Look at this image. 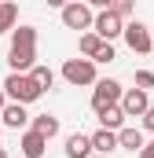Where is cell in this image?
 Masks as SVG:
<instances>
[{"instance_id": "1", "label": "cell", "mask_w": 154, "mask_h": 158, "mask_svg": "<svg viewBox=\"0 0 154 158\" xmlns=\"http://www.w3.org/2000/svg\"><path fill=\"white\" fill-rule=\"evenodd\" d=\"M7 63H11V74H30L37 66V30L33 26H18L11 33Z\"/></svg>"}, {"instance_id": "2", "label": "cell", "mask_w": 154, "mask_h": 158, "mask_svg": "<svg viewBox=\"0 0 154 158\" xmlns=\"http://www.w3.org/2000/svg\"><path fill=\"white\" fill-rule=\"evenodd\" d=\"M4 96H7L11 103L26 107V103H37L44 92L33 85V77H30V74H7V81H4Z\"/></svg>"}, {"instance_id": "3", "label": "cell", "mask_w": 154, "mask_h": 158, "mask_svg": "<svg viewBox=\"0 0 154 158\" xmlns=\"http://www.w3.org/2000/svg\"><path fill=\"white\" fill-rule=\"evenodd\" d=\"M63 77H66V85H95V63L92 59H66L63 63Z\"/></svg>"}, {"instance_id": "4", "label": "cell", "mask_w": 154, "mask_h": 158, "mask_svg": "<svg viewBox=\"0 0 154 158\" xmlns=\"http://www.w3.org/2000/svg\"><path fill=\"white\" fill-rule=\"evenodd\" d=\"M121 85H117L114 77H103V81H95V92H92V110L99 114V110H107V107H117L121 103Z\"/></svg>"}, {"instance_id": "5", "label": "cell", "mask_w": 154, "mask_h": 158, "mask_svg": "<svg viewBox=\"0 0 154 158\" xmlns=\"http://www.w3.org/2000/svg\"><path fill=\"white\" fill-rule=\"evenodd\" d=\"M59 11H63V26H66V30H84V33L92 30V19H95V15H92L88 4H63Z\"/></svg>"}, {"instance_id": "6", "label": "cell", "mask_w": 154, "mask_h": 158, "mask_svg": "<svg viewBox=\"0 0 154 158\" xmlns=\"http://www.w3.org/2000/svg\"><path fill=\"white\" fill-rule=\"evenodd\" d=\"M121 37H125V44H128L136 55H147V52H151V44H154L151 30H147L143 22H128V26L121 30Z\"/></svg>"}, {"instance_id": "7", "label": "cell", "mask_w": 154, "mask_h": 158, "mask_svg": "<svg viewBox=\"0 0 154 158\" xmlns=\"http://www.w3.org/2000/svg\"><path fill=\"white\" fill-rule=\"evenodd\" d=\"M121 30H125V22H121L117 15H110V11H99V15L92 19V33L103 40V44H110L114 37H121Z\"/></svg>"}, {"instance_id": "8", "label": "cell", "mask_w": 154, "mask_h": 158, "mask_svg": "<svg viewBox=\"0 0 154 158\" xmlns=\"http://www.w3.org/2000/svg\"><path fill=\"white\" fill-rule=\"evenodd\" d=\"M117 107H121V114H125V118H143V114H147V107H151V99H147V92H140V88H125Z\"/></svg>"}, {"instance_id": "9", "label": "cell", "mask_w": 154, "mask_h": 158, "mask_svg": "<svg viewBox=\"0 0 154 158\" xmlns=\"http://www.w3.org/2000/svg\"><path fill=\"white\" fill-rule=\"evenodd\" d=\"M88 143H92V155H110V151H117V132H107V129H95L92 136H88Z\"/></svg>"}, {"instance_id": "10", "label": "cell", "mask_w": 154, "mask_h": 158, "mask_svg": "<svg viewBox=\"0 0 154 158\" xmlns=\"http://www.w3.org/2000/svg\"><path fill=\"white\" fill-rule=\"evenodd\" d=\"M30 121V114H26V107H18V103H7L4 110H0V125H7V129H22Z\"/></svg>"}, {"instance_id": "11", "label": "cell", "mask_w": 154, "mask_h": 158, "mask_svg": "<svg viewBox=\"0 0 154 158\" xmlns=\"http://www.w3.org/2000/svg\"><path fill=\"white\" fill-rule=\"evenodd\" d=\"M117 147H125V151L140 155V151H143V132H140V129H132V125H125V129L117 132Z\"/></svg>"}, {"instance_id": "12", "label": "cell", "mask_w": 154, "mask_h": 158, "mask_svg": "<svg viewBox=\"0 0 154 158\" xmlns=\"http://www.w3.org/2000/svg\"><path fill=\"white\" fill-rule=\"evenodd\" d=\"M30 132H37V136H44V140H55V136H59V118H55V114H37Z\"/></svg>"}, {"instance_id": "13", "label": "cell", "mask_w": 154, "mask_h": 158, "mask_svg": "<svg viewBox=\"0 0 154 158\" xmlns=\"http://www.w3.org/2000/svg\"><path fill=\"white\" fill-rule=\"evenodd\" d=\"M66 158H88L92 155V143H88V136L84 132H74V136H66Z\"/></svg>"}, {"instance_id": "14", "label": "cell", "mask_w": 154, "mask_h": 158, "mask_svg": "<svg viewBox=\"0 0 154 158\" xmlns=\"http://www.w3.org/2000/svg\"><path fill=\"white\" fill-rule=\"evenodd\" d=\"M18 147H22V155H26V158H40V155H44V147H48V140L37 136V132H22V143H18Z\"/></svg>"}, {"instance_id": "15", "label": "cell", "mask_w": 154, "mask_h": 158, "mask_svg": "<svg viewBox=\"0 0 154 158\" xmlns=\"http://www.w3.org/2000/svg\"><path fill=\"white\" fill-rule=\"evenodd\" d=\"M99 125H103L107 132H121V129H125V114H121V107H107V110H99Z\"/></svg>"}, {"instance_id": "16", "label": "cell", "mask_w": 154, "mask_h": 158, "mask_svg": "<svg viewBox=\"0 0 154 158\" xmlns=\"http://www.w3.org/2000/svg\"><path fill=\"white\" fill-rule=\"evenodd\" d=\"M30 77H33V85H37L40 92H48V88L55 85V74H51V66H33V70H30Z\"/></svg>"}, {"instance_id": "17", "label": "cell", "mask_w": 154, "mask_h": 158, "mask_svg": "<svg viewBox=\"0 0 154 158\" xmlns=\"http://www.w3.org/2000/svg\"><path fill=\"white\" fill-rule=\"evenodd\" d=\"M77 48H81V55H84V59H92V55H95V52L103 48V40H99L95 33H92V30H88V33H81V40H77Z\"/></svg>"}, {"instance_id": "18", "label": "cell", "mask_w": 154, "mask_h": 158, "mask_svg": "<svg viewBox=\"0 0 154 158\" xmlns=\"http://www.w3.org/2000/svg\"><path fill=\"white\" fill-rule=\"evenodd\" d=\"M15 19H18V7L15 4H0V33L15 30Z\"/></svg>"}, {"instance_id": "19", "label": "cell", "mask_w": 154, "mask_h": 158, "mask_svg": "<svg viewBox=\"0 0 154 158\" xmlns=\"http://www.w3.org/2000/svg\"><path fill=\"white\" fill-rule=\"evenodd\" d=\"M136 88H140V92L154 88V70H136Z\"/></svg>"}, {"instance_id": "20", "label": "cell", "mask_w": 154, "mask_h": 158, "mask_svg": "<svg viewBox=\"0 0 154 158\" xmlns=\"http://www.w3.org/2000/svg\"><path fill=\"white\" fill-rule=\"evenodd\" d=\"M107 11H110V15H117V19H125V15H132V0H114Z\"/></svg>"}, {"instance_id": "21", "label": "cell", "mask_w": 154, "mask_h": 158, "mask_svg": "<svg viewBox=\"0 0 154 158\" xmlns=\"http://www.w3.org/2000/svg\"><path fill=\"white\" fill-rule=\"evenodd\" d=\"M92 63H114V44H103V48L92 55Z\"/></svg>"}, {"instance_id": "22", "label": "cell", "mask_w": 154, "mask_h": 158, "mask_svg": "<svg viewBox=\"0 0 154 158\" xmlns=\"http://www.w3.org/2000/svg\"><path fill=\"white\" fill-rule=\"evenodd\" d=\"M143 129H151V132H154V107H147V114H143Z\"/></svg>"}, {"instance_id": "23", "label": "cell", "mask_w": 154, "mask_h": 158, "mask_svg": "<svg viewBox=\"0 0 154 158\" xmlns=\"http://www.w3.org/2000/svg\"><path fill=\"white\" fill-rule=\"evenodd\" d=\"M140 158H154V140H151V143H143V151H140Z\"/></svg>"}, {"instance_id": "24", "label": "cell", "mask_w": 154, "mask_h": 158, "mask_svg": "<svg viewBox=\"0 0 154 158\" xmlns=\"http://www.w3.org/2000/svg\"><path fill=\"white\" fill-rule=\"evenodd\" d=\"M4 107H7V96H4V88H0V110H4Z\"/></svg>"}, {"instance_id": "25", "label": "cell", "mask_w": 154, "mask_h": 158, "mask_svg": "<svg viewBox=\"0 0 154 158\" xmlns=\"http://www.w3.org/2000/svg\"><path fill=\"white\" fill-rule=\"evenodd\" d=\"M0 158H7V151H4V147H0Z\"/></svg>"}, {"instance_id": "26", "label": "cell", "mask_w": 154, "mask_h": 158, "mask_svg": "<svg viewBox=\"0 0 154 158\" xmlns=\"http://www.w3.org/2000/svg\"><path fill=\"white\" fill-rule=\"evenodd\" d=\"M88 158H99V155H88Z\"/></svg>"}, {"instance_id": "27", "label": "cell", "mask_w": 154, "mask_h": 158, "mask_svg": "<svg viewBox=\"0 0 154 158\" xmlns=\"http://www.w3.org/2000/svg\"><path fill=\"white\" fill-rule=\"evenodd\" d=\"M151 52H154V44H151Z\"/></svg>"}, {"instance_id": "28", "label": "cell", "mask_w": 154, "mask_h": 158, "mask_svg": "<svg viewBox=\"0 0 154 158\" xmlns=\"http://www.w3.org/2000/svg\"><path fill=\"white\" fill-rule=\"evenodd\" d=\"M0 129H4V125H0Z\"/></svg>"}]
</instances>
